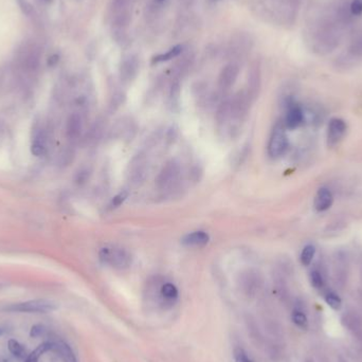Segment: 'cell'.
Returning a JSON list of instances; mask_svg holds the SVG:
<instances>
[{
    "label": "cell",
    "mask_w": 362,
    "mask_h": 362,
    "mask_svg": "<svg viewBox=\"0 0 362 362\" xmlns=\"http://www.w3.org/2000/svg\"><path fill=\"white\" fill-rule=\"evenodd\" d=\"M350 51L355 56H362V32L353 40Z\"/></svg>",
    "instance_id": "obj_28"
},
{
    "label": "cell",
    "mask_w": 362,
    "mask_h": 362,
    "mask_svg": "<svg viewBox=\"0 0 362 362\" xmlns=\"http://www.w3.org/2000/svg\"><path fill=\"white\" fill-rule=\"evenodd\" d=\"M288 137L286 133V127L283 122H278L273 127L270 138L268 142V155L272 159H278L288 150Z\"/></svg>",
    "instance_id": "obj_4"
},
{
    "label": "cell",
    "mask_w": 362,
    "mask_h": 362,
    "mask_svg": "<svg viewBox=\"0 0 362 362\" xmlns=\"http://www.w3.org/2000/svg\"><path fill=\"white\" fill-rule=\"evenodd\" d=\"M47 332H48V329L45 325L35 324L31 328L30 336L32 338H39V337H44Z\"/></svg>",
    "instance_id": "obj_29"
},
{
    "label": "cell",
    "mask_w": 362,
    "mask_h": 362,
    "mask_svg": "<svg viewBox=\"0 0 362 362\" xmlns=\"http://www.w3.org/2000/svg\"><path fill=\"white\" fill-rule=\"evenodd\" d=\"M88 177H89V172L87 171V169H82V171L77 173L75 180L77 183H84L85 181H87Z\"/></svg>",
    "instance_id": "obj_33"
},
{
    "label": "cell",
    "mask_w": 362,
    "mask_h": 362,
    "mask_svg": "<svg viewBox=\"0 0 362 362\" xmlns=\"http://www.w3.org/2000/svg\"><path fill=\"white\" fill-rule=\"evenodd\" d=\"M17 4L19 6V9L21 10L26 16L28 17H33V15L35 14V10L34 6L28 1V0H16Z\"/></svg>",
    "instance_id": "obj_27"
},
{
    "label": "cell",
    "mask_w": 362,
    "mask_h": 362,
    "mask_svg": "<svg viewBox=\"0 0 362 362\" xmlns=\"http://www.w3.org/2000/svg\"><path fill=\"white\" fill-rule=\"evenodd\" d=\"M293 322L297 326L299 329H307L308 328V319L306 315L300 309H295L292 315Z\"/></svg>",
    "instance_id": "obj_22"
},
{
    "label": "cell",
    "mask_w": 362,
    "mask_h": 362,
    "mask_svg": "<svg viewBox=\"0 0 362 362\" xmlns=\"http://www.w3.org/2000/svg\"><path fill=\"white\" fill-rule=\"evenodd\" d=\"M233 359L234 362H253L251 357L241 346L234 347L233 350Z\"/></svg>",
    "instance_id": "obj_25"
},
{
    "label": "cell",
    "mask_w": 362,
    "mask_h": 362,
    "mask_svg": "<svg viewBox=\"0 0 362 362\" xmlns=\"http://www.w3.org/2000/svg\"><path fill=\"white\" fill-rule=\"evenodd\" d=\"M4 134H5V129H4V125L2 122H0V144H1V142L3 141L4 139Z\"/></svg>",
    "instance_id": "obj_35"
},
{
    "label": "cell",
    "mask_w": 362,
    "mask_h": 362,
    "mask_svg": "<svg viewBox=\"0 0 362 362\" xmlns=\"http://www.w3.org/2000/svg\"><path fill=\"white\" fill-rule=\"evenodd\" d=\"M99 257L104 265L119 269V270L129 268L132 260V254L125 248L119 246H106L102 248Z\"/></svg>",
    "instance_id": "obj_2"
},
{
    "label": "cell",
    "mask_w": 362,
    "mask_h": 362,
    "mask_svg": "<svg viewBox=\"0 0 362 362\" xmlns=\"http://www.w3.org/2000/svg\"><path fill=\"white\" fill-rule=\"evenodd\" d=\"M156 1H157V2H159V3H162V2H165V0H156Z\"/></svg>",
    "instance_id": "obj_37"
},
{
    "label": "cell",
    "mask_w": 362,
    "mask_h": 362,
    "mask_svg": "<svg viewBox=\"0 0 362 362\" xmlns=\"http://www.w3.org/2000/svg\"><path fill=\"white\" fill-rule=\"evenodd\" d=\"M49 351H53V342H45L39 344L31 354L26 358L25 362H38V359Z\"/></svg>",
    "instance_id": "obj_19"
},
{
    "label": "cell",
    "mask_w": 362,
    "mask_h": 362,
    "mask_svg": "<svg viewBox=\"0 0 362 362\" xmlns=\"http://www.w3.org/2000/svg\"><path fill=\"white\" fill-rule=\"evenodd\" d=\"M350 12L353 16L362 15V0H353L350 5Z\"/></svg>",
    "instance_id": "obj_31"
},
{
    "label": "cell",
    "mask_w": 362,
    "mask_h": 362,
    "mask_svg": "<svg viewBox=\"0 0 362 362\" xmlns=\"http://www.w3.org/2000/svg\"><path fill=\"white\" fill-rule=\"evenodd\" d=\"M127 197H129V192H127L126 190H123L122 192H120L119 194H117L115 197L112 198L111 203H110V207L111 208H118V207H120V205L122 204L126 200Z\"/></svg>",
    "instance_id": "obj_30"
},
{
    "label": "cell",
    "mask_w": 362,
    "mask_h": 362,
    "mask_svg": "<svg viewBox=\"0 0 362 362\" xmlns=\"http://www.w3.org/2000/svg\"><path fill=\"white\" fill-rule=\"evenodd\" d=\"M286 113L284 118V125L288 130H296L301 126L305 121V112L301 106L296 103L292 98H287L285 101Z\"/></svg>",
    "instance_id": "obj_9"
},
{
    "label": "cell",
    "mask_w": 362,
    "mask_h": 362,
    "mask_svg": "<svg viewBox=\"0 0 362 362\" xmlns=\"http://www.w3.org/2000/svg\"><path fill=\"white\" fill-rule=\"evenodd\" d=\"M325 302L329 307L335 310H339L342 306V301L340 299V296L332 292H329L325 295Z\"/></svg>",
    "instance_id": "obj_24"
},
{
    "label": "cell",
    "mask_w": 362,
    "mask_h": 362,
    "mask_svg": "<svg viewBox=\"0 0 362 362\" xmlns=\"http://www.w3.org/2000/svg\"><path fill=\"white\" fill-rule=\"evenodd\" d=\"M180 175V165L175 160L168 161L166 165L161 168L157 178H156V186L159 190H167L174 186V183L178 180Z\"/></svg>",
    "instance_id": "obj_8"
},
{
    "label": "cell",
    "mask_w": 362,
    "mask_h": 362,
    "mask_svg": "<svg viewBox=\"0 0 362 362\" xmlns=\"http://www.w3.org/2000/svg\"><path fill=\"white\" fill-rule=\"evenodd\" d=\"M240 288L247 296H253L260 286V276L253 270H247L240 275Z\"/></svg>",
    "instance_id": "obj_14"
},
{
    "label": "cell",
    "mask_w": 362,
    "mask_h": 362,
    "mask_svg": "<svg viewBox=\"0 0 362 362\" xmlns=\"http://www.w3.org/2000/svg\"><path fill=\"white\" fill-rule=\"evenodd\" d=\"M252 98L249 92L239 91L230 100V120L233 121V126L235 127L243 122L249 111Z\"/></svg>",
    "instance_id": "obj_5"
},
{
    "label": "cell",
    "mask_w": 362,
    "mask_h": 362,
    "mask_svg": "<svg viewBox=\"0 0 362 362\" xmlns=\"http://www.w3.org/2000/svg\"><path fill=\"white\" fill-rule=\"evenodd\" d=\"M59 61H60V55L59 54H53V55H51L50 58H49V60H48L49 66H54V65H56V64L59 63Z\"/></svg>",
    "instance_id": "obj_34"
},
{
    "label": "cell",
    "mask_w": 362,
    "mask_h": 362,
    "mask_svg": "<svg viewBox=\"0 0 362 362\" xmlns=\"http://www.w3.org/2000/svg\"><path fill=\"white\" fill-rule=\"evenodd\" d=\"M347 125L345 121L340 118H333L329 121L328 127V144L329 146L337 145L345 136Z\"/></svg>",
    "instance_id": "obj_10"
},
{
    "label": "cell",
    "mask_w": 362,
    "mask_h": 362,
    "mask_svg": "<svg viewBox=\"0 0 362 362\" xmlns=\"http://www.w3.org/2000/svg\"><path fill=\"white\" fill-rule=\"evenodd\" d=\"M139 71V61L133 55L123 59L120 66V77L123 83H131L137 76Z\"/></svg>",
    "instance_id": "obj_13"
},
{
    "label": "cell",
    "mask_w": 362,
    "mask_h": 362,
    "mask_svg": "<svg viewBox=\"0 0 362 362\" xmlns=\"http://www.w3.org/2000/svg\"><path fill=\"white\" fill-rule=\"evenodd\" d=\"M333 23L322 24L315 35L314 48L320 53L330 52L339 44V28Z\"/></svg>",
    "instance_id": "obj_3"
},
{
    "label": "cell",
    "mask_w": 362,
    "mask_h": 362,
    "mask_svg": "<svg viewBox=\"0 0 362 362\" xmlns=\"http://www.w3.org/2000/svg\"><path fill=\"white\" fill-rule=\"evenodd\" d=\"M169 100H171L172 107L178 106V101H179V86H178V84L173 85L172 90H171V95H169Z\"/></svg>",
    "instance_id": "obj_32"
},
{
    "label": "cell",
    "mask_w": 362,
    "mask_h": 362,
    "mask_svg": "<svg viewBox=\"0 0 362 362\" xmlns=\"http://www.w3.org/2000/svg\"><path fill=\"white\" fill-rule=\"evenodd\" d=\"M239 74V67L235 63H230L226 65L221 71L218 77V86L222 90H229L235 84Z\"/></svg>",
    "instance_id": "obj_12"
},
{
    "label": "cell",
    "mask_w": 362,
    "mask_h": 362,
    "mask_svg": "<svg viewBox=\"0 0 362 362\" xmlns=\"http://www.w3.org/2000/svg\"><path fill=\"white\" fill-rule=\"evenodd\" d=\"M4 331H5V329L3 328H0V336H2L4 333Z\"/></svg>",
    "instance_id": "obj_36"
},
{
    "label": "cell",
    "mask_w": 362,
    "mask_h": 362,
    "mask_svg": "<svg viewBox=\"0 0 362 362\" xmlns=\"http://www.w3.org/2000/svg\"><path fill=\"white\" fill-rule=\"evenodd\" d=\"M182 51V46H176L172 49H169V50L165 53L163 54H159L157 56H155V58L153 59V63L154 64H158V63H163V62H167L169 60H172L174 58H176V56H178Z\"/></svg>",
    "instance_id": "obj_20"
},
{
    "label": "cell",
    "mask_w": 362,
    "mask_h": 362,
    "mask_svg": "<svg viewBox=\"0 0 362 362\" xmlns=\"http://www.w3.org/2000/svg\"><path fill=\"white\" fill-rule=\"evenodd\" d=\"M47 132L42 125L34 127L31 141V153L36 157H41L47 153Z\"/></svg>",
    "instance_id": "obj_11"
},
{
    "label": "cell",
    "mask_w": 362,
    "mask_h": 362,
    "mask_svg": "<svg viewBox=\"0 0 362 362\" xmlns=\"http://www.w3.org/2000/svg\"><path fill=\"white\" fill-rule=\"evenodd\" d=\"M56 308H58V306H56L54 302L45 299H38L12 304L6 307L5 310L12 312H29V314H32V312L47 314V312H51Z\"/></svg>",
    "instance_id": "obj_7"
},
{
    "label": "cell",
    "mask_w": 362,
    "mask_h": 362,
    "mask_svg": "<svg viewBox=\"0 0 362 362\" xmlns=\"http://www.w3.org/2000/svg\"><path fill=\"white\" fill-rule=\"evenodd\" d=\"M148 171V162L144 154H138L130 161L127 166L126 176L133 186H139L146 179Z\"/></svg>",
    "instance_id": "obj_6"
},
{
    "label": "cell",
    "mask_w": 362,
    "mask_h": 362,
    "mask_svg": "<svg viewBox=\"0 0 362 362\" xmlns=\"http://www.w3.org/2000/svg\"><path fill=\"white\" fill-rule=\"evenodd\" d=\"M333 203V195L328 188H320L315 196L314 207L318 212H325L331 208Z\"/></svg>",
    "instance_id": "obj_15"
},
{
    "label": "cell",
    "mask_w": 362,
    "mask_h": 362,
    "mask_svg": "<svg viewBox=\"0 0 362 362\" xmlns=\"http://www.w3.org/2000/svg\"><path fill=\"white\" fill-rule=\"evenodd\" d=\"M53 351L58 352L64 362H77L72 349L64 341L53 342Z\"/></svg>",
    "instance_id": "obj_18"
},
{
    "label": "cell",
    "mask_w": 362,
    "mask_h": 362,
    "mask_svg": "<svg viewBox=\"0 0 362 362\" xmlns=\"http://www.w3.org/2000/svg\"><path fill=\"white\" fill-rule=\"evenodd\" d=\"M316 255V248L314 245H306L301 252L300 260L302 265L304 266H309L311 264L312 260H314Z\"/></svg>",
    "instance_id": "obj_21"
},
{
    "label": "cell",
    "mask_w": 362,
    "mask_h": 362,
    "mask_svg": "<svg viewBox=\"0 0 362 362\" xmlns=\"http://www.w3.org/2000/svg\"><path fill=\"white\" fill-rule=\"evenodd\" d=\"M210 240V236L204 231H195L187 234L182 237L181 244L186 247H202L205 246Z\"/></svg>",
    "instance_id": "obj_17"
},
{
    "label": "cell",
    "mask_w": 362,
    "mask_h": 362,
    "mask_svg": "<svg viewBox=\"0 0 362 362\" xmlns=\"http://www.w3.org/2000/svg\"><path fill=\"white\" fill-rule=\"evenodd\" d=\"M83 132V118L79 112L70 115L66 123V134L70 140H76Z\"/></svg>",
    "instance_id": "obj_16"
},
{
    "label": "cell",
    "mask_w": 362,
    "mask_h": 362,
    "mask_svg": "<svg viewBox=\"0 0 362 362\" xmlns=\"http://www.w3.org/2000/svg\"><path fill=\"white\" fill-rule=\"evenodd\" d=\"M258 9L266 17L280 24H288L296 16V0H260Z\"/></svg>",
    "instance_id": "obj_1"
},
{
    "label": "cell",
    "mask_w": 362,
    "mask_h": 362,
    "mask_svg": "<svg viewBox=\"0 0 362 362\" xmlns=\"http://www.w3.org/2000/svg\"><path fill=\"white\" fill-rule=\"evenodd\" d=\"M8 347H9V351L12 353L13 356H15L19 359L25 358L26 349H25L23 344H20L18 341H16V340H13V339L9 340Z\"/></svg>",
    "instance_id": "obj_23"
},
{
    "label": "cell",
    "mask_w": 362,
    "mask_h": 362,
    "mask_svg": "<svg viewBox=\"0 0 362 362\" xmlns=\"http://www.w3.org/2000/svg\"><path fill=\"white\" fill-rule=\"evenodd\" d=\"M310 283L316 289H321L324 286V279L322 273L315 269L310 272Z\"/></svg>",
    "instance_id": "obj_26"
}]
</instances>
